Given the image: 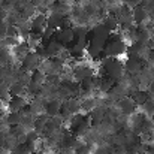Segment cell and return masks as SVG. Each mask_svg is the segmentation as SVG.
<instances>
[{
  "label": "cell",
  "instance_id": "obj_1",
  "mask_svg": "<svg viewBox=\"0 0 154 154\" xmlns=\"http://www.w3.org/2000/svg\"><path fill=\"white\" fill-rule=\"evenodd\" d=\"M102 76H108L112 81H120L124 75V64L123 61H120L117 57H111L102 61V70H100Z\"/></svg>",
  "mask_w": 154,
  "mask_h": 154
},
{
  "label": "cell",
  "instance_id": "obj_2",
  "mask_svg": "<svg viewBox=\"0 0 154 154\" xmlns=\"http://www.w3.org/2000/svg\"><path fill=\"white\" fill-rule=\"evenodd\" d=\"M126 51H127V47H126V44L123 41H108L102 54L106 58H111V57H117L118 58Z\"/></svg>",
  "mask_w": 154,
  "mask_h": 154
},
{
  "label": "cell",
  "instance_id": "obj_3",
  "mask_svg": "<svg viewBox=\"0 0 154 154\" xmlns=\"http://www.w3.org/2000/svg\"><path fill=\"white\" fill-rule=\"evenodd\" d=\"M41 63H42V60L38 57V54L35 51H30L21 60V69H23L24 72L33 73V72H36V70L39 69Z\"/></svg>",
  "mask_w": 154,
  "mask_h": 154
},
{
  "label": "cell",
  "instance_id": "obj_4",
  "mask_svg": "<svg viewBox=\"0 0 154 154\" xmlns=\"http://www.w3.org/2000/svg\"><path fill=\"white\" fill-rule=\"evenodd\" d=\"M57 42H60L63 47H69L73 41H75V35H73V29H67V30H55L54 38Z\"/></svg>",
  "mask_w": 154,
  "mask_h": 154
},
{
  "label": "cell",
  "instance_id": "obj_5",
  "mask_svg": "<svg viewBox=\"0 0 154 154\" xmlns=\"http://www.w3.org/2000/svg\"><path fill=\"white\" fill-rule=\"evenodd\" d=\"M47 27V15L44 14H38L33 20H32V24H30V32L35 33V35H42V32L45 30Z\"/></svg>",
  "mask_w": 154,
  "mask_h": 154
},
{
  "label": "cell",
  "instance_id": "obj_6",
  "mask_svg": "<svg viewBox=\"0 0 154 154\" xmlns=\"http://www.w3.org/2000/svg\"><path fill=\"white\" fill-rule=\"evenodd\" d=\"M73 76H75V81H82L85 78H90V76H94V72L90 66H85V64H76L73 67Z\"/></svg>",
  "mask_w": 154,
  "mask_h": 154
},
{
  "label": "cell",
  "instance_id": "obj_7",
  "mask_svg": "<svg viewBox=\"0 0 154 154\" xmlns=\"http://www.w3.org/2000/svg\"><path fill=\"white\" fill-rule=\"evenodd\" d=\"M44 45H45V50L48 52V57H50V58L60 57V54L64 51V48H66V47H63L60 42H57L55 39H51L50 42H47V44H44Z\"/></svg>",
  "mask_w": 154,
  "mask_h": 154
},
{
  "label": "cell",
  "instance_id": "obj_8",
  "mask_svg": "<svg viewBox=\"0 0 154 154\" xmlns=\"http://www.w3.org/2000/svg\"><path fill=\"white\" fill-rule=\"evenodd\" d=\"M27 106H29V102H27L26 97H11L9 102H8V108H9L11 112L24 111Z\"/></svg>",
  "mask_w": 154,
  "mask_h": 154
},
{
  "label": "cell",
  "instance_id": "obj_9",
  "mask_svg": "<svg viewBox=\"0 0 154 154\" xmlns=\"http://www.w3.org/2000/svg\"><path fill=\"white\" fill-rule=\"evenodd\" d=\"M124 70H127L130 75H136L142 70V63L141 58H135V57H129L124 63Z\"/></svg>",
  "mask_w": 154,
  "mask_h": 154
},
{
  "label": "cell",
  "instance_id": "obj_10",
  "mask_svg": "<svg viewBox=\"0 0 154 154\" xmlns=\"http://www.w3.org/2000/svg\"><path fill=\"white\" fill-rule=\"evenodd\" d=\"M63 18H64V15L61 12H55L54 11L47 17V27H50L52 30H58L61 23H63Z\"/></svg>",
  "mask_w": 154,
  "mask_h": 154
},
{
  "label": "cell",
  "instance_id": "obj_11",
  "mask_svg": "<svg viewBox=\"0 0 154 154\" xmlns=\"http://www.w3.org/2000/svg\"><path fill=\"white\" fill-rule=\"evenodd\" d=\"M61 100H58V99H51V100H48V102L45 103V114L48 115V117H55V115H58L60 114V109H61Z\"/></svg>",
  "mask_w": 154,
  "mask_h": 154
},
{
  "label": "cell",
  "instance_id": "obj_12",
  "mask_svg": "<svg viewBox=\"0 0 154 154\" xmlns=\"http://www.w3.org/2000/svg\"><path fill=\"white\" fill-rule=\"evenodd\" d=\"M12 55H14V58H17V60H23L29 52H30V48H29V45H27V42H18L14 48H12Z\"/></svg>",
  "mask_w": 154,
  "mask_h": 154
},
{
  "label": "cell",
  "instance_id": "obj_13",
  "mask_svg": "<svg viewBox=\"0 0 154 154\" xmlns=\"http://www.w3.org/2000/svg\"><path fill=\"white\" fill-rule=\"evenodd\" d=\"M132 18H133V23L142 24V23H145L148 20V14L144 9V6H135L133 11H132Z\"/></svg>",
  "mask_w": 154,
  "mask_h": 154
},
{
  "label": "cell",
  "instance_id": "obj_14",
  "mask_svg": "<svg viewBox=\"0 0 154 154\" xmlns=\"http://www.w3.org/2000/svg\"><path fill=\"white\" fill-rule=\"evenodd\" d=\"M118 106H120V111H121L123 114H127V115L133 114V111L136 109V105H135V102L130 99V96H126V97L120 99Z\"/></svg>",
  "mask_w": 154,
  "mask_h": 154
},
{
  "label": "cell",
  "instance_id": "obj_15",
  "mask_svg": "<svg viewBox=\"0 0 154 154\" xmlns=\"http://www.w3.org/2000/svg\"><path fill=\"white\" fill-rule=\"evenodd\" d=\"M88 120V117L87 115H84V114H81V112H78V114H75V115H72L70 118H69V127H70V132L73 133L84 121H87Z\"/></svg>",
  "mask_w": 154,
  "mask_h": 154
},
{
  "label": "cell",
  "instance_id": "obj_16",
  "mask_svg": "<svg viewBox=\"0 0 154 154\" xmlns=\"http://www.w3.org/2000/svg\"><path fill=\"white\" fill-rule=\"evenodd\" d=\"M130 99L135 102L136 106H142L144 103L148 100V94H147V91L145 90H133V93L130 94Z\"/></svg>",
  "mask_w": 154,
  "mask_h": 154
},
{
  "label": "cell",
  "instance_id": "obj_17",
  "mask_svg": "<svg viewBox=\"0 0 154 154\" xmlns=\"http://www.w3.org/2000/svg\"><path fill=\"white\" fill-rule=\"evenodd\" d=\"M103 118H105V109L103 108L96 106L91 112H88V121H90V124L91 123L93 124H99L100 121H103Z\"/></svg>",
  "mask_w": 154,
  "mask_h": 154
},
{
  "label": "cell",
  "instance_id": "obj_18",
  "mask_svg": "<svg viewBox=\"0 0 154 154\" xmlns=\"http://www.w3.org/2000/svg\"><path fill=\"white\" fill-rule=\"evenodd\" d=\"M23 114H24V111L9 112V114L5 117V120H6V123H8L11 127H15V126H20V124H21V121H23Z\"/></svg>",
  "mask_w": 154,
  "mask_h": 154
},
{
  "label": "cell",
  "instance_id": "obj_19",
  "mask_svg": "<svg viewBox=\"0 0 154 154\" xmlns=\"http://www.w3.org/2000/svg\"><path fill=\"white\" fill-rule=\"evenodd\" d=\"M114 85H115V81H112L111 78H108V76H105V75L99 78V90L103 91V93H108Z\"/></svg>",
  "mask_w": 154,
  "mask_h": 154
},
{
  "label": "cell",
  "instance_id": "obj_20",
  "mask_svg": "<svg viewBox=\"0 0 154 154\" xmlns=\"http://www.w3.org/2000/svg\"><path fill=\"white\" fill-rule=\"evenodd\" d=\"M9 99H11L9 84H8V82H5V81H2V82H0V102L3 103V105H8Z\"/></svg>",
  "mask_w": 154,
  "mask_h": 154
},
{
  "label": "cell",
  "instance_id": "obj_21",
  "mask_svg": "<svg viewBox=\"0 0 154 154\" xmlns=\"http://www.w3.org/2000/svg\"><path fill=\"white\" fill-rule=\"evenodd\" d=\"M12 60H14V55L9 51V48H6V47L0 48V63L2 64H11Z\"/></svg>",
  "mask_w": 154,
  "mask_h": 154
},
{
  "label": "cell",
  "instance_id": "obj_22",
  "mask_svg": "<svg viewBox=\"0 0 154 154\" xmlns=\"http://www.w3.org/2000/svg\"><path fill=\"white\" fill-rule=\"evenodd\" d=\"M88 33H90V30L84 26H78V27L73 29L75 39H88Z\"/></svg>",
  "mask_w": 154,
  "mask_h": 154
},
{
  "label": "cell",
  "instance_id": "obj_23",
  "mask_svg": "<svg viewBox=\"0 0 154 154\" xmlns=\"http://www.w3.org/2000/svg\"><path fill=\"white\" fill-rule=\"evenodd\" d=\"M45 73H42V72H39V70H36V72H33L32 73V76H30V82H33V84H36V85H44V82H45Z\"/></svg>",
  "mask_w": 154,
  "mask_h": 154
},
{
  "label": "cell",
  "instance_id": "obj_24",
  "mask_svg": "<svg viewBox=\"0 0 154 154\" xmlns=\"http://www.w3.org/2000/svg\"><path fill=\"white\" fill-rule=\"evenodd\" d=\"M106 27H108V30L111 32V33H114L117 29H118V20H117V17H108L106 20H105V23H103Z\"/></svg>",
  "mask_w": 154,
  "mask_h": 154
},
{
  "label": "cell",
  "instance_id": "obj_25",
  "mask_svg": "<svg viewBox=\"0 0 154 154\" xmlns=\"http://www.w3.org/2000/svg\"><path fill=\"white\" fill-rule=\"evenodd\" d=\"M96 106H97L96 99H91V97H88V99H85V100H82V102H81V109H82V111H85V112H91Z\"/></svg>",
  "mask_w": 154,
  "mask_h": 154
},
{
  "label": "cell",
  "instance_id": "obj_26",
  "mask_svg": "<svg viewBox=\"0 0 154 154\" xmlns=\"http://www.w3.org/2000/svg\"><path fill=\"white\" fill-rule=\"evenodd\" d=\"M75 154H91V147L88 144H81L78 142V145L73 148Z\"/></svg>",
  "mask_w": 154,
  "mask_h": 154
},
{
  "label": "cell",
  "instance_id": "obj_27",
  "mask_svg": "<svg viewBox=\"0 0 154 154\" xmlns=\"http://www.w3.org/2000/svg\"><path fill=\"white\" fill-rule=\"evenodd\" d=\"M54 33H55V30H52V29H50V27H45V30H44L42 35H41V41H42V44L50 42L52 38H54Z\"/></svg>",
  "mask_w": 154,
  "mask_h": 154
},
{
  "label": "cell",
  "instance_id": "obj_28",
  "mask_svg": "<svg viewBox=\"0 0 154 154\" xmlns=\"http://www.w3.org/2000/svg\"><path fill=\"white\" fill-rule=\"evenodd\" d=\"M30 148L27 147V144H18L17 147H14V150L11 151V154H30Z\"/></svg>",
  "mask_w": 154,
  "mask_h": 154
},
{
  "label": "cell",
  "instance_id": "obj_29",
  "mask_svg": "<svg viewBox=\"0 0 154 154\" xmlns=\"http://www.w3.org/2000/svg\"><path fill=\"white\" fill-rule=\"evenodd\" d=\"M142 109H144V112L147 114V115H154V99H148L147 102L142 105Z\"/></svg>",
  "mask_w": 154,
  "mask_h": 154
},
{
  "label": "cell",
  "instance_id": "obj_30",
  "mask_svg": "<svg viewBox=\"0 0 154 154\" xmlns=\"http://www.w3.org/2000/svg\"><path fill=\"white\" fill-rule=\"evenodd\" d=\"M5 35H6V38H17L18 36V29H17V26H8L6 27V30H5Z\"/></svg>",
  "mask_w": 154,
  "mask_h": 154
},
{
  "label": "cell",
  "instance_id": "obj_31",
  "mask_svg": "<svg viewBox=\"0 0 154 154\" xmlns=\"http://www.w3.org/2000/svg\"><path fill=\"white\" fill-rule=\"evenodd\" d=\"M147 94H148V99H154V79L147 85Z\"/></svg>",
  "mask_w": 154,
  "mask_h": 154
},
{
  "label": "cell",
  "instance_id": "obj_32",
  "mask_svg": "<svg viewBox=\"0 0 154 154\" xmlns=\"http://www.w3.org/2000/svg\"><path fill=\"white\" fill-rule=\"evenodd\" d=\"M67 29H72V23H70V20L69 18H63V23H61V26H60V30H67Z\"/></svg>",
  "mask_w": 154,
  "mask_h": 154
},
{
  "label": "cell",
  "instance_id": "obj_33",
  "mask_svg": "<svg viewBox=\"0 0 154 154\" xmlns=\"http://www.w3.org/2000/svg\"><path fill=\"white\" fill-rule=\"evenodd\" d=\"M58 154H75V151H73V148H63V147H60Z\"/></svg>",
  "mask_w": 154,
  "mask_h": 154
},
{
  "label": "cell",
  "instance_id": "obj_34",
  "mask_svg": "<svg viewBox=\"0 0 154 154\" xmlns=\"http://www.w3.org/2000/svg\"><path fill=\"white\" fill-rule=\"evenodd\" d=\"M127 2H129V5H132L133 8H135V6H141V5L144 3V0H127Z\"/></svg>",
  "mask_w": 154,
  "mask_h": 154
},
{
  "label": "cell",
  "instance_id": "obj_35",
  "mask_svg": "<svg viewBox=\"0 0 154 154\" xmlns=\"http://www.w3.org/2000/svg\"><path fill=\"white\" fill-rule=\"evenodd\" d=\"M5 117H6V115H5V112H3V109H0V121H2V120H3Z\"/></svg>",
  "mask_w": 154,
  "mask_h": 154
},
{
  "label": "cell",
  "instance_id": "obj_36",
  "mask_svg": "<svg viewBox=\"0 0 154 154\" xmlns=\"http://www.w3.org/2000/svg\"><path fill=\"white\" fill-rule=\"evenodd\" d=\"M0 154H6V151H5L3 148H0Z\"/></svg>",
  "mask_w": 154,
  "mask_h": 154
},
{
  "label": "cell",
  "instance_id": "obj_37",
  "mask_svg": "<svg viewBox=\"0 0 154 154\" xmlns=\"http://www.w3.org/2000/svg\"><path fill=\"white\" fill-rule=\"evenodd\" d=\"M30 154H41V153H38V151H32Z\"/></svg>",
  "mask_w": 154,
  "mask_h": 154
}]
</instances>
